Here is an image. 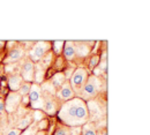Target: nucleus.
<instances>
[{"instance_id":"f257e3e1","label":"nucleus","mask_w":150,"mask_h":135,"mask_svg":"<svg viewBox=\"0 0 150 135\" xmlns=\"http://www.w3.org/2000/svg\"><path fill=\"white\" fill-rule=\"evenodd\" d=\"M59 118L64 124L71 127H80L88 122V105L79 97L66 100L59 111Z\"/></svg>"},{"instance_id":"f03ea898","label":"nucleus","mask_w":150,"mask_h":135,"mask_svg":"<svg viewBox=\"0 0 150 135\" xmlns=\"http://www.w3.org/2000/svg\"><path fill=\"white\" fill-rule=\"evenodd\" d=\"M99 88H100L99 78L97 76H95V75H93V76H90L87 80V82L84 83V86L80 90V93H79L80 97L79 98H81L84 102L88 100V99H91V98H94L96 96V94L99 90Z\"/></svg>"},{"instance_id":"7ed1b4c3","label":"nucleus","mask_w":150,"mask_h":135,"mask_svg":"<svg viewBox=\"0 0 150 135\" xmlns=\"http://www.w3.org/2000/svg\"><path fill=\"white\" fill-rule=\"evenodd\" d=\"M88 80V73L84 68H77L75 69L73 73V77H71V87L74 91V94H79L80 90L82 89V87L84 86V83Z\"/></svg>"},{"instance_id":"20e7f679","label":"nucleus","mask_w":150,"mask_h":135,"mask_svg":"<svg viewBox=\"0 0 150 135\" xmlns=\"http://www.w3.org/2000/svg\"><path fill=\"white\" fill-rule=\"evenodd\" d=\"M29 100L31 103V106L36 110H42L44 105V98H43V91L39 84H31L30 91H29Z\"/></svg>"},{"instance_id":"39448f33","label":"nucleus","mask_w":150,"mask_h":135,"mask_svg":"<svg viewBox=\"0 0 150 135\" xmlns=\"http://www.w3.org/2000/svg\"><path fill=\"white\" fill-rule=\"evenodd\" d=\"M50 49V43L49 42H37L34 49L30 52V58L34 61H38L45 56V52Z\"/></svg>"},{"instance_id":"423d86ee","label":"nucleus","mask_w":150,"mask_h":135,"mask_svg":"<svg viewBox=\"0 0 150 135\" xmlns=\"http://www.w3.org/2000/svg\"><path fill=\"white\" fill-rule=\"evenodd\" d=\"M21 102V95L16 91H13L11 94H8L6 103H5V111H7L8 113L14 112L20 105Z\"/></svg>"},{"instance_id":"0eeeda50","label":"nucleus","mask_w":150,"mask_h":135,"mask_svg":"<svg viewBox=\"0 0 150 135\" xmlns=\"http://www.w3.org/2000/svg\"><path fill=\"white\" fill-rule=\"evenodd\" d=\"M58 97L60 99H62V100H69V99H72L74 97V91H73L69 82H65L60 87V89L58 91Z\"/></svg>"},{"instance_id":"6e6552de","label":"nucleus","mask_w":150,"mask_h":135,"mask_svg":"<svg viewBox=\"0 0 150 135\" xmlns=\"http://www.w3.org/2000/svg\"><path fill=\"white\" fill-rule=\"evenodd\" d=\"M22 77L27 82L34 81V64L31 60H25L22 67Z\"/></svg>"},{"instance_id":"1a4fd4ad","label":"nucleus","mask_w":150,"mask_h":135,"mask_svg":"<svg viewBox=\"0 0 150 135\" xmlns=\"http://www.w3.org/2000/svg\"><path fill=\"white\" fill-rule=\"evenodd\" d=\"M89 42H74L75 45V54H77L79 57H86L89 51H90V46Z\"/></svg>"},{"instance_id":"9d476101","label":"nucleus","mask_w":150,"mask_h":135,"mask_svg":"<svg viewBox=\"0 0 150 135\" xmlns=\"http://www.w3.org/2000/svg\"><path fill=\"white\" fill-rule=\"evenodd\" d=\"M43 109L46 113L49 115H53L56 112L57 107H56V104L53 102V98H52V95H47L46 98L44 99V105H43Z\"/></svg>"},{"instance_id":"9b49d317","label":"nucleus","mask_w":150,"mask_h":135,"mask_svg":"<svg viewBox=\"0 0 150 135\" xmlns=\"http://www.w3.org/2000/svg\"><path fill=\"white\" fill-rule=\"evenodd\" d=\"M21 84H22V76H20L18 74H14V75L9 76L8 86L13 91H18L20 89V87H21Z\"/></svg>"},{"instance_id":"f8f14e48","label":"nucleus","mask_w":150,"mask_h":135,"mask_svg":"<svg viewBox=\"0 0 150 135\" xmlns=\"http://www.w3.org/2000/svg\"><path fill=\"white\" fill-rule=\"evenodd\" d=\"M64 54L66 59L72 60L75 57V45L74 42H65V50H64Z\"/></svg>"},{"instance_id":"ddd939ff","label":"nucleus","mask_w":150,"mask_h":135,"mask_svg":"<svg viewBox=\"0 0 150 135\" xmlns=\"http://www.w3.org/2000/svg\"><path fill=\"white\" fill-rule=\"evenodd\" d=\"M65 82H66L65 74H62V73H57L56 75L52 77V80H51L50 83L52 84V87H53L54 89H58V88H60Z\"/></svg>"},{"instance_id":"4468645a","label":"nucleus","mask_w":150,"mask_h":135,"mask_svg":"<svg viewBox=\"0 0 150 135\" xmlns=\"http://www.w3.org/2000/svg\"><path fill=\"white\" fill-rule=\"evenodd\" d=\"M23 56V51L21 49H14L9 52L8 57L6 58V62H14L16 60H19Z\"/></svg>"},{"instance_id":"2eb2a0df","label":"nucleus","mask_w":150,"mask_h":135,"mask_svg":"<svg viewBox=\"0 0 150 135\" xmlns=\"http://www.w3.org/2000/svg\"><path fill=\"white\" fill-rule=\"evenodd\" d=\"M82 134L83 135H97L94 124H93V122H86V124L83 125V128H82Z\"/></svg>"},{"instance_id":"dca6fc26","label":"nucleus","mask_w":150,"mask_h":135,"mask_svg":"<svg viewBox=\"0 0 150 135\" xmlns=\"http://www.w3.org/2000/svg\"><path fill=\"white\" fill-rule=\"evenodd\" d=\"M30 125H31V117L28 115V116H25L24 118H22L20 120L19 125H18V128L19 129H24V128H28Z\"/></svg>"},{"instance_id":"f3484780","label":"nucleus","mask_w":150,"mask_h":135,"mask_svg":"<svg viewBox=\"0 0 150 135\" xmlns=\"http://www.w3.org/2000/svg\"><path fill=\"white\" fill-rule=\"evenodd\" d=\"M30 88H31V84L29 82L22 83L19 89V94L21 96H28L29 95V91H30Z\"/></svg>"},{"instance_id":"a211bd4d","label":"nucleus","mask_w":150,"mask_h":135,"mask_svg":"<svg viewBox=\"0 0 150 135\" xmlns=\"http://www.w3.org/2000/svg\"><path fill=\"white\" fill-rule=\"evenodd\" d=\"M37 129H38L37 125H36V124H31V125L25 129L24 133H22V134H20V135H36Z\"/></svg>"},{"instance_id":"6ab92c4d","label":"nucleus","mask_w":150,"mask_h":135,"mask_svg":"<svg viewBox=\"0 0 150 135\" xmlns=\"http://www.w3.org/2000/svg\"><path fill=\"white\" fill-rule=\"evenodd\" d=\"M43 75H44V69L38 65L37 68H36V74H35V76H34V78L36 80V82H37V83H40V82H42Z\"/></svg>"},{"instance_id":"aec40b11","label":"nucleus","mask_w":150,"mask_h":135,"mask_svg":"<svg viewBox=\"0 0 150 135\" xmlns=\"http://www.w3.org/2000/svg\"><path fill=\"white\" fill-rule=\"evenodd\" d=\"M65 42H60V40H57V42H53V50L57 54H59L61 51H62V46H64Z\"/></svg>"},{"instance_id":"412c9836","label":"nucleus","mask_w":150,"mask_h":135,"mask_svg":"<svg viewBox=\"0 0 150 135\" xmlns=\"http://www.w3.org/2000/svg\"><path fill=\"white\" fill-rule=\"evenodd\" d=\"M54 135H69V128L68 127H65V126L59 127L56 131Z\"/></svg>"},{"instance_id":"4be33fe9","label":"nucleus","mask_w":150,"mask_h":135,"mask_svg":"<svg viewBox=\"0 0 150 135\" xmlns=\"http://www.w3.org/2000/svg\"><path fill=\"white\" fill-rule=\"evenodd\" d=\"M98 60H99V58H98L97 56H94L93 58L90 59V61H89V67H90V69H94L95 67L97 66Z\"/></svg>"},{"instance_id":"5701e85b","label":"nucleus","mask_w":150,"mask_h":135,"mask_svg":"<svg viewBox=\"0 0 150 135\" xmlns=\"http://www.w3.org/2000/svg\"><path fill=\"white\" fill-rule=\"evenodd\" d=\"M81 134V127H71L69 135H80Z\"/></svg>"},{"instance_id":"b1692460","label":"nucleus","mask_w":150,"mask_h":135,"mask_svg":"<svg viewBox=\"0 0 150 135\" xmlns=\"http://www.w3.org/2000/svg\"><path fill=\"white\" fill-rule=\"evenodd\" d=\"M34 118H35V120H36V121H40V120H43V115H42L40 110H35Z\"/></svg>"},{"instance_id":"393cba45","label":"nucleus","mask_w":150,"mask_h":135,"mask_svg":"<svg viewBox=\"0 0 150 135\" xmlns=\"http://www.w3.org/2000/svg\"><path fill=\"white\" fill-rule=\"evenodd\" d=\"M46 126H47V121L46 120H40V122L37 125V128H39L40 131H43V129L46 128Z\"/></svg>"},{"instance_id":"a878e982","label":"nucleus","mask_w":150,"mask_h":135,"mask_svg":"<svg viewBox=\"0 0 150 135\" xmlns=\"http://www.w3.org/2000/svg\"><path fill=\"white\" fill-rule=\"evenodd\" d=\"M20 134H21V129H19V128H13V129H11L7 133V135H20Z\"/></svg>"},{"instance_id":"bb28decb","label":"nucleus","mask_w":150,"mask_h":135,"mask_svg":"<svg viewBox=\"0 0 150 135\" xmlns=\"http://www.w3.org/2000/svg\"><path fill=\"white\" fill-rule=\"evenodd\" d=\"M5 111V103L0 99V113H2Z\"/></svg>"},{"instance_id":"cd10ccee","label":"nucleus","mask_w":150,"mask_h":135,"mask_svg":"<svg viewBox=\"0 0 150 135\" xmlns=\"http://www.w3.org/2000/svg\"><path fill=\"white\" fill-rule=\"evenodd\" d=\"M28 102H29V98H28L27 96H24V98H23V103H24V104H27Z\"/></svg>"},{"instance_id":"c85d7f7f","label":"nucleus","mask_w":150,"mask_h":135,"mask_svg":"<svg viewBox=\"0 0 150 135\" xmlns=\"http://www.w3.org/2000/svg\"><path fill=\"white\" fill-rule=\"evenodd\" d=\"M36 135H45V133H44L43 131H39V132H37V133H36Z\"/></svg>"},{"instance_id":"c756f323","label":"nucleus","mask_w":150,"mask_h":135,"mask_svg":"<svg viewBox=\"0 0 150 135\" xmlns=\"http://www.w3.org/2000/svg\"><path fill=\"white\" fill-rule=\"evenodd\" d=\"M102 135H106V131H105V129L103 131V134H102Z\"/></svg>"}]
</instances>
